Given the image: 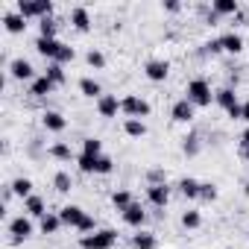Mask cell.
Segmentation results:
<instances>
[{"instance_id":"obj_1","label":"cell","mask_w":249,"mask_h":249,"mask_svg":"<svg viewBox=\"0 0 249 249\" xmlns=\"http://www.w3.org/2000/svg\"><path fill=\"white\" fill-rule=\"evenodd\" d=\"M114 243H117V231L114 229H97V231L79 237L82 249H111Z\"/></svg>"},{"instance_id":"obj_2","label":"cell","mask_w":249,"mask_h":249,"mask_svg":"<svg viewBox=\"0 0 249 249\" xmlns=\"http://www.w3.org/2000/svg\"><path fill=\"white\" fill-rule=\"evenodd\" d=\"M27 21L30 18H47V15H53V3H50V0H18V6H15Z\"/></svg>"},{"instance_id":"obj_3","label":"cell","mask_w":249,"mask_h":249,"mask_svg":"<svg viewBox=\"0 0 249 249\" xmlns=\"http://www.w3.org/2000/svg\"><path fill=\"white\" fill-rule=\"evenodd\" d=\"M120 108H123L126 117H135V120H144L150 114V103L144 97H138V94H126V97L120 100Z\"/></svg>"},{"instance_id":"obj_4","label":"cell","mask_w":249,"mask_h":249,"mask_svg":"<svg viewBox=\"0 0 249 249\" xmlns=\"http://www.w3.org/2000/svg\"><path fill=\"white\" fill-rule=\"evenodd\" d=\"M185 97H188L194 106H211V100H214V94H211V85H208L205 79H191V82H188V91H185Z\"/></svg>"},{"instance_id":"obj_5","label":"cell","mask_w":249,"mask_h":249,"mask_svg":"<svg viewBox=\"0 0 249 249\" xmlns=\"http://www.w3.org/2000/svg\"><path fill=\"white\" fill-rule=\"evenodd\" d=\"M33 231H36V229H33V220H30V217H24V214H21V217H12V220H9L12 243H24L27 237H33Z\"/></svg>"},{"instance_id":"obj_6","label":"cell","mask_w":249,"mask_h":249,"mask_svg":"<svg viewBox=\"0 0 249 249\" xmlns=\"http://www.w3.org/2000/svg\"><path fill=\"white\" fill-rule=\"evenodd\" d=\"M167 73H170V62H164V59H150V62L144 65V76H147L150 82H164Z\"/></svg>"},{"instance_id":"obj_7","label":"cell","mask_w":249,"mask_h":249,"mask_svg":"<svg viewBox=\"0 0 249 249\" xmlns=\"http://www.w3.org/2000/svg\"><path fill=\"white\" fill-rule=\"evenodd\" d=\"M194 114H196V106H194L188 97L176 100V103H173V108H170V117H173L176 123H191V120H194Z\"/></svg>"},{"instance_id":"obj_8","label":"cell","mask_w":249,"mask_h":249,"mask_svg":"<svg viewBox=\"0 0 249 249\" xmlns=\"http://www.w3.org/2000/svg\"><path fill=\"white\" fill-rule=\"evenodd\" d=\"M41 126H44L47 132H65V129H68V117H65L62 111H56V108H47V111L41 114Z\"/></svg>"},{"instance_id":"obj_9","label":"cell","mask_w":249,"mask_h":249,"mask_svg":"<svg viewBox=\"0 0 249 249\" xmlns=\"http://www.w3.org/2000/svg\"><path fill=\"white\" fill-rule=\"evenodd\" d=\"M59 217H62V223H65V226H71V229H76V231H79V229H82V223L88 220V214H85L79 205H65V208L59 211Z\"/></svg>"},{"instance_id":"obj_10","label":"cell","mask_w":249,"mask_h":249,"mask_svg":"<svg viewBox=\"0 0 249 249\" xmlns=\"http://www.w3.org/2000/svg\"><path fill=\"white\" fill-rule=\"evenodd\" d=\"M62 47H65V44H62L59 38H41V36L36 38V50H38L44 59H50V62H56V59H59Z\"/></svg>"},{"instance_id":"obj_11","label":"cell","mask_w":249,"mask_h":249,"mask_svg":"<svg viewBox=\"0 0 249 249\" xmlns=\"http://www.w3.org/2000/svg\"><path fill=\"white\" fill-rule=\"evenodd\" d=\"M9 76L18 79V82H27V79H36V68L27 59H12L9 62Z\"/></svg>"},{"instance_id":"obj_12","label":"cell","mask_w":249,"mask_h":249,"mask_svg":"<svg viewBox=\"0 0 249 249\" xmlns=\"http://www.w3.org/2000/svg\"><path fill=\"white\" fill-rule=\"evenodd\" d=\"M120 217H123V223L132 226V229H141V226L147 223V211H144V205H141V202H132L126 211L120 214Z\"/></svg>"},{"instance_id":"obj_13","label":"cell","mask_w":249,"mask_h":249,"mask_svg":"<svg viewBox=\"0 0 249 249\" xmlns=\"http://www.w3.org/2000/svg\"><path fill=\"white\" fill-rule=\"evenodd\" d=\"M117 111H123V108H120V100L114 94H103L97 100V114L100 117H117Z\"/></svg>"},{"instance_id":"obj_14","label":"cell","mask_w":249,"mask_h":249,"mask_svg":"<svg viewBox=\"0 0 249 249\" xmlns=\"http://www.w3.org/2000/svg\"><path fill=\"white\" fill-rule=\"evenodd\" d=\"M147 199H150V205L164 208V205L170 202V185H167V182H164V185H150V188H147Z\"/></svg>"},{"instance_id":"obj_15","label":"cell","mask_w":249,"mask_h":249,"mask_svg":"<svg viewBox=\"0 0 249 249\" xmlns=\"http://www.w3.org/2000/svg\"><path fill=\"white\" fill-rule=\"evenodd\" d=\"M71 27H73L76 33H88V30H91V15H88L85 6H73V9H71Z\"/></svg>"},{"instance_id":"obj_16","label":"cell","mask_w":249,"mask_h":249,"mask_svg":"<svg viewBox=\"0 0 249 249\" xmlns=\"http://www.w3.org/2000/svg\"><path fill=\"white\" fill-rule=\"evenodd\" d=\"M56 91V82L50 79V76H36L33 79V85H30V94L33 97H38V100H44L47 94H53Z\"/></svg>"},{"instance_id":"obj_17","label":"cell","mask_w":249,"mask_h":249,"mask_svg":"<svg viewBox=\"0 0 249 249\" xmlns=\"http://www.w3.org/2000/svg\"><path fill=\"white\" fill-rule=\"evenodd\" d=\"M3 27H6L12 36H18V33L27 30V18H24L18 9H15V12H6V15H3Z\"/></svg>"},{"instance_id":"obj_18","label":"cell","mask_w":249,"mask_h":249,"mask_svg":"<svg viewBox=\"0 0 249 249\" xmlns=\"http://www.w3.org/2000/svg\"><path fill=\"white\" fill-rule=\"evenodd\" d=\"M214 103H217V106H223L226 111H231V108L237 106V94H234V88H231V85H226V88L214 91Z\"/></svg>"},{"instance_id":"obj_19","label":"cell","mask_w":249,"mask_h":249,"mask_svg":"<svg viewBox=\"0 0 249 249\" xmlns=\"http://www.w3.org/2000/svg\"><path fill=\"white\" fill-rule=\"evenodd\" d=\"M156 246H159V237H156L153 231L138 229V231L132 234V249H156Z\"/></svg>"},{"instance_id":"obj_20","label":"cell","mask_w":249,"mask_h":249,"mask_svg":"<svg viewBox=\"0 0 249 249\" xmlns=\"http://www.w3.org/2000/svg\"><path fill=\"white\" fill-rule=\"evenodd\" d=\"M211 12L217 15V18H223V15H237L240 12V3H237V0H214V3H211Z\"/></svg>"},{"instance_id":"obj_21","label":"cell","mask_w":249,"mask_h":249,"mask_svg":"<svg viewBox=\"0 0 249 249\" xmlns=\"http://www.w3.org/2000/svg\"><path fill=\"white\" fill-rule=\"evenodd\" d=\"M79 91H82V97H91V100H100L103 97V85L94 76H82L79 79Z\"/></svg>"},{"instance_id":"obj_22","label":"cell","mask_w":249,"mask_h":249,"mask_svg":"<svg viewBox=\"0 0 249 249\" xmlns=\"http://www.w3.org/2000/svg\"><path fill=\"white\" fill-rule=\"evenodd\" d=\"M24 211H27V217H38V220H41V217L47 214V205H44V199H41V196H36V194H33L30 199H24Z\"/></svg>"},{"instance_id":"obj_23","label":"cell","mask_w":249,"mask_h":249,"mask_svg":"<svg viewBox=\"0 0 249 249\" xmlns=\"http://www.w3.org/2000/svg\"><path fill=\"white\" fill-rule=\"evenodd\" d=\"M123 132H126L129 138H144L147 135V123L135 120V117H126V120H123Z\"/></svg>"},{"instance_id":"obj_24","label":"cell","mask_w":249,"mask_h":249,"mask_svg":"<svg viewBox=\"0 0 249 249\" xmlns=\"http://www.w3.org/2000/svg\"><path fill=\"white\" fill-rule=\"evenodd\" d=\"M199 188H202V182H196V179H191V176H185V179L179 182V194H182L185 199H199Z\"/></svg>"},{"instance_id":"obj_25","label":"cell","mask_w":249,"mask_h":249,"mask_svg":"<svg viewBox=\"0 0 249 249\" xmlns=\"http://www.w3.org/2000/svg\"><path fill=\"white\" fill-rule=\"evenodd\" d=\"M199 132H188L185 138H182V153L188 156V159H194V156H199Z\"/></svg>"},{"instance_id":"obj_26","label":"cell","mask_w":249,"mask_h":249,"mask_svg":"<svg viewBox=\"0 0 249 249\" xmlns=\"http://www.w3.org/2000/svg\"><path fill=\"white\" fill-rule=\"evenodd\" d=\"M47 156H53V159H59V161H73V159H76V156H73V150H71L65 141H56V144H50Z\"/></svg>"},{"instance_id":"obj_27","label":"cell","mask_w":249,"mask_h":249,"mask_svg":"<svg viewBox=\"0 0 249 249\" xmlns=\"http://www.w3.org/2000/svg\"><path fill=\"white\" fill-rule=\"evenodd\" d=\"M62 226H65V223H62V217H59V214H53V211H47V214L41 217V234H56Z\"/></svg>"},{"instance_id":"obj_28","label":"cell","mask_w":249,"mask_h":249,"mask_svg":"<svg viewBox=\"0 0 249 249\" xmlns=\"http://www.w3.org/2000/svg\"><path fill=\"white\" fill-rule=\"evenodd\" d=\"M132 202H135V199H132V194H129L126 188H120V191H114V194H111V205H114V208H117L120 214L126 211V208H129Z\"/></svg>"},{"instance_id":"obj_29","label":"cell","mask_w":249,"mask_h":249,"mask_svg":"<svg viewBox=\"0 0 249 249\" xmlns=\"http://www.w3.org/2000/svg\"><path fill=\"white\" fill-rule=\"evenodd\" d=\"M220 44H223L226 53H240V50H243V38H240L237 33H226V36H220Z\"/></svg>"},{"instance_id":"obj_30","label":"cell","mask_w":249,"mask_h":249,"mask_svg":"<svg viewBox=\"0 0 249 249\" xmlns=\"http://www.w3.org/2000/svg\"><path fill=\"white\" fill-rule=\"evenodd\" d=\"M12 194H15V196H24V199H30V196H33V179H27V176H18V179L12 182Z\"/></svg>"},{"instance_id":"obj_31","label":"cell","mask_w":249,"mask_h":249,"mask_svg":"<svg viewBox=\"0 0 249 249\" xmlns=\"http://www.w3.org/2000/svg\"><path fill=\"white\" fill-rule=\"evenodd\" d=\"M53 188H56L59 194H71V191H73V179H71V173L59 170V173L53 176Z\"/></svg>"},{"instance_id":"obj_32","label":"cell","mask_w":249,"mask_h":249,"mask_svg":"<svg viewBox=\"0 0 249 249\" xmlns=\"http://www.w3.org/2000/svg\"><path fill=\"white\" fill-rule=\"evenodd\" d=\"M56 27H59V24H56V18H53V15H47V18H41V21H38V36H41V38H56Z\"/></svg>"},{"instance_id":"obj_33","label":"cell","mask_w":249,"mask_h":249,"mask_svg":"<svg viewBox=\"0 0 249 249\" xmlns=\"http://www.w3.org/2000/svg\"><path fill=\"white\" fill-rule=\"evenodd\" d=\"M182 226H185V229H191V231H194V229H199V226H202V214H199L196 208L182 211Z\"/></svg>"},{"instance_id":"obj_34","label":"cell","mask_w":249,"mask_h":249,"mask_svg":"<svg viewBox=\"0 0 249 249\" xmlns=\"http://www.w3.org/2000/svg\"><path fill=\"white\" fill-rule=\"evenodd\" d=\"M85 62H88V68H94V71H103V68H106V56H103L97 47H91V50H88Z\"/></svg>"},{"instance_id":"obj_35","label":"cell","mask_w":249,"mask_h":249,"mask_svg":"<svg viewBox=\"0 0 249 249\" xmlns=\"http://www.w3.org/2000/svg\"><path fill=\"white\" fill-rule=\"evenodd\" d=\"M82 153H85V156H94V159L103 156V141H100V138H85V141H82Z\"/></svg>"},{"instance_id":"obj_36","label":"cell","mask_w":249,"mask_h":249,"mask_svg":"<svg viewBox=\"0 0 249 249\" xmlns=\"http://www.w3.org/2000/svg\"><path fill=\"white\" fill-rule=\"evenodd\" d=\"M44 76H50V79H53L56 85H65V68H62L59 62H50V65H47V73H44Z\"/></svg>"},{"instance_id":"obj_37","label":"cell","mask_w":249,"mask_h":249,"mask_svg":"<svg viewBox=\"0 0 249 249\" xmlns=\"http://www.w3.org/2000/svg\"><path fill=\"white\" fill-rule=\"evenodd\" d=\"M114 170V161L108 159V156H97V167H94V173L97 176H108Z\"/></svg>"},{"instance_id":"obj_38","label":"cell","mask_w":249,"mask_h":249,"mask_svg":"<svg viewBox=\"0 0 249 249\" xmlns=\"http://www.w3.org/2000/svg\"><path fill=\"white\" fill-rule=\"evenodd\" d=\"M76 164H79V170H82V173H94V167H97V159H94V156H85V153H79V156H76Z\"/></svg>"},{"instance_id":"obj_39","label":"cell","mask_w":249,"mask_h":249,"mask_svg":"<svg viewBox=\"0 0 249 249\" xmlns=\"http://www.w3.org/2000/svg\"><path fill=\"white\" fill-rule=\"evenodd\" d=\"M199 199H202V202H214V199H217V188H214L211 182H202V188H199Z\"/></svg>"},{"instance_id":"obj_40","label":"cell","mask_w":249,"mask_h":249,"mask_svg":"<svg viewBox=\"0 0 249 249\" xmlns=\"http://www.w3.org/2000/svg\"><path fill=\"white\" fill-rule=\"evenodd\" d=\"M73 59H76V50H73V47H71V44H65V47H62V53H59V59H56V62H59V65H68V62H73Z\"/></svg>"},{"instance_id":"obj_41","label":"cell","mask_w":249,"mask_h":249,"mask_svg":"<svg viewBox=\"0 0 249 249\" xmlns=\"http://www.w3.org/2000/svg\"><path fill=\"white\" fill-rule=\"evenodd\" d=\"M240 159H246L249 161V126L243 129V135H240Z\"/></svg>"},{"instance_id":"obj_42","label":"cell","mask_w":249,"mask_h":249,"mask_svg":"<svg viewBox=\"0 0 249 249\" xmlns=\"http://www.w3.org/2000/svg\"><path fill=\"white\" fill-rule=\"evenodd\" d=\"M205 50H208V53H223V44H220V38H211V41L205 44Z\"/></svg>"},{"instance_id":"obj_43","label":"cell","mask_w":249,"mask_h":249,"mask_svg":"<svg viewBox=\"0 0 249 249\" xmlns=\"http://www.w3.org/2000/svg\"><path fill=\"white\" fill-rule=\"evenodd\" d=\"M164 9H167V12H179V9H182V3H179V0H167Z\"/></svg>"},{"instance_id":"obj_44","label":"cell","mask_w":249,"mask_h":249,"mask_svg":"<svg viewBox=\"0 0 249 249\" xmlns=\"http://www.w3.org/2000/svg\"><path fill=\"white\" fill-rule=\"evenodd\" d=\"M243 120H246V123H249V100H246V103H243Z\"/></svg>"}]
</instances>
